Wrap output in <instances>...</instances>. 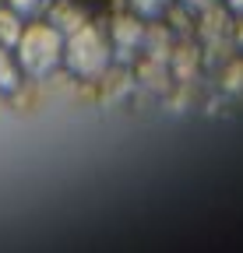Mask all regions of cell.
<instances>
[{
	"mask_svg": "<svg viewBox=\"0 0 243 253\" xmlns=\"http://www.w3.org/2000/svg\"><path fill=\"white\" fill-rule=\"evenodd\" d=\"M18 67L28 78H49L64 63V32L56 25H28L18 39Z\"/></svg>",
	"mask_w": 243,
	"mask_h": 253,
	"instance_id": "obj_1",
	"label": "cell"
},
{
	"mask_svg": "<svg viewBox=\"0 0 243 253\" xmlns=\"http://www.w3.org/2000/svg\"><path fill=\"white\" fill-rule=\"evenodd\" d=\"M109 60H113V46L106 42L99 25L85 21L81 28H74L71 36L64 39V63L78 78H88V81L102 78L106 67H109Z\"/></svg>",
	"mask_w": 243,
	"mask_h": 253,
	"instance_id": "obj_2",
	"label": "cell"
},
{
	"mask_svg": "<svg viewBox=\"0 0 243 253\" xmlns=\"http://www.w3.org/2000/svg\"><path fill=\"white\" fill-rule=\"evenodd\" d=\"M109 46L116 49L120 60H131L138 49H145V21L138 14H120L113 21V42Z\"/></svg>",
	"mask_w": 243,
	"mask_h": 253,
	"instance_id": "obj_3",
	"label": "cell"
},
{
	"mask_svg": "<svg viewBox=\"0 0 243 253\" xmlns=\"http://www.w3.org/2000/svg\"><path fill=\"white\" fill-rule=\"evenodd\" d=\"M21 14L18 11H11V7H0V46H7V49H14L18 46V39H21Z\"/></svg>",
	"mask_w": 243,
	"mask_h": 253,
	"instance_id": "obj_4",
	"label": "cell"
},
{
	"mask_svg": "<svg viewBox=\"0 0 243 253\" xmlns=\"http://www.w3.org/2000/svg\"><path fill=\"white\" fill-rule=\"evenodd\" d=\"M21 81V67H18V56L7 49V46H0V91H14Z\"/></svg>",
	"mask_w": 243,
	"mask_h": 253,
	"instance_id": "obj_5",
	"label": "cell"
},
{
	"mask_svg": "<svg viewBox=\"0 0 243 253\" xmlns=\"http://www.w3.org/2000/svg\"><path fill=\"white\" fill-rule=\"evenodd\" d=\"M131 4V14H138L141 21H155L169 11V0H127Z\"/></svg>",
	"mask_w": 243,
	"mask_h": 253,
	"instance_id": "obj_6",
	"label": "cell"
},
{
	"mask_svg": "<svg viewBox=\"0 0 243 253\" xmlns=\"http://www.w3.org/2000/svg\"><path fill=\"white\" fill-rule=\"evenodd\" d=\"M49 21H53L60 32H64V36H71V32H74V28H81L88 18H85L81 11H74V7H56V11L49 14Z\"/></svg>",
	"mask_w": 243,
	"mask_h": 253,
	"instance_id": "obj_7",
	"label": "cell"
},
{
	"mask_svg": "<svg viewBox=\"0 0 243 253\" xmlns=\"http://www.w3.org/2000/svg\"><path fill=\"white\" fill-rule=\"evenodd\" d=\"M145 49H151V60H166L169 56V32L166 28H151L145 32Z\"/></svg>",
	"mask_w": 243,
	"mask_h": 253,
	"instance_id": "obj_8",
	"label": "cell"
},
{
	"mask_svg": "<svg viewBox=\"0 0 243 253\" xmlns=\"http://www.w3.org/2000/svg\"><path fill=\"white\" fill-rule=\"evenodd\" d=\"M11 4V11H18L21 18H36V14H43L53 0H7Z\"/></svg>",
	"mask_w": 243,
	"mask_h": 253,
	"instance_id": "obj_9",
	"label": "cell"
},
{
	"mask_svg": "<svg viewBox=\"0 0 243 253\" xmlns=\"http://www.w3.org/2000/svg\"><path fill=\"white\" fill-rule=\"evenodd\" d=\"M215 4H219V0H180V7H184V11H208Z\"/></svg>",
	"mask_w": 243,
	"mask_h": 253,
	"instance_id": "obj_10",
	"label": "cell"
},
{
	"mask_svg": "<svg viewBox=\"0 0 243 253\" xmlns=\"http://www.w3.org/2000/svg\"><path fill=\"white\" fill-rule=\"evenodd\" d=\"M229 7L233 11H243V0H229Z\"/></svg>",
	"mask_w": 243,
	"mask_h": 253,
	"instance_id": "obj_11",
	"label": "cell"
}]
</instances>
